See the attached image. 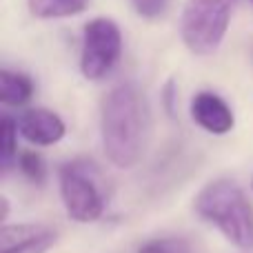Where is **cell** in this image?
<instances>
[{
    "instance_id": "obj_15",
    "label": "cell",
    "mask_w": 253,
    "mask_h": 253,
    "mask_svg": "<svg viewBox=\"0 0 253 253\" xmlns=\"http://www.w3.org/2000/svg\"><path fill=\"white\" fill-rule=\"evenodd\" d=\"M0 202H2V211H0V220H2V222H4V220H7V215H9V200H7V198H0Z\"/></svg>"
},
{
    "instance_id": "obj_16",
    "label": "cell",
    "mask_w": 253,
    "mask_h": 253,
    "mask_svg": "<svg viewBox=\"0 0 253 253\" xmlns=\"http://www.w3.org/2000/svg\"><path fill=\"white\" fill-rule=\"evenodd\" d=\"M251 62H253V44H251Z\"/></svg>"
},
{
    "instance_id": "obj_11",
    "label": "cell",
    "mask_w": 253,
    "mask_h": 253,
    "mask_svg": "<svg viewBox=\"0 0 253 253\" xmlns=\"http://www.w3.org/2000/svg\"><path fill=\"white\" fill-rule=\"evenodd\" d=\"M18 123L9 116L0 118V165L2 171L7 173L9 167L18 160L16 158V138H18Z\"/></svg>"
},
{
    "instance_id": "obj_10",
    "label": "cell",
    "mask_w": 253,
    "mask_h": 253,
    "mask_svg": "<svg viewBox=\"0 0 253 253\" xmlns=\"http://www.w3.org/2000/svg\"><path fill=\"white\" fill-rule=\"evenodd\" d=\"M29 11L36 18H69L78 16L89 7V0H27Z\"/></svg>"
},
{
    "instance_id": "obj_13",
    "label": "cell",
    "mask_w": 253,
    "mask_h": 253,
    "mask_svg": "<svg viewBox=\"0 0 253 253\" xmlns=\"http://www.w3.org/2000/svg\"><path fill=\"white\" fill-rule=\"evenodd\" d=\"M138 253H189L187 247L182 242L175 240H151L147 245H142Z\"/></svg>"
},
{
    "instance_id": "obj_2",
    "label": "cell",
    "mask_w": 253,
    "mask_h": 253,
    "mask_svg": "<svg viewBox=\"0 0 253 253\" xmlns=\"http://www.w3.org/2000/svg\"><path fill=\"white\" fill-rule=\"evenodd\" d=\"M193 209L233 247L253 249V207L240 184L229 178L213 180L196 196Z\"/></svg>"
},
{
    "instance_id": "obj_8",
    "label": "cell",
    "mask_w": 253,
    "mask_h": 253,
    "mask_svg": "<svg viewBox=\"0 0 253 253\" xmlns=\"http://www.w3.org/2000/svg\"><path fill=\"white\" fill-rule=\"evenodd\" d=\"M191 118L209 133H229L233 129V111L220 96L211 91H200L191 100Z\"/></svg>"
},
{
    "instance_id": "obj_7",
    "label": "cell",
    "mask_w": 253,
    "mask_h": 253,
    "mask_svg": "<svg viewBox=\"0 0 253 253\" xmlns=\"http://www.w3.org/2000/svg\"><path fill=\"white\" fill-rule=\"evenodd\" d=\"M18 131L25 140L38 147H49L62 140L65 135V123L58 114L49 109H29L16 120Z\"/></svg>"
},
{
    "instance_id": "obj_9",
    "label": "cell",
    "mask_w": 253,
    "mask_h": 253,
    "mask_svg": "<svg viewBox=\"0 0 253 253\" xmlns=\"http://www.w3.org/2000/svg\"><path fill=\"white\" fill-rule=\"evenodd\" d=\"M34 98V83L25 74L4 67L0 71V100L7 107H20Z\"/></svg>"
},
{
    "instance_id": "obj_14",
    "label": "cell",
    "mask_w": 253,
    "mask_h": 253,
    "mask_svg": "<svg viewBox=\"0 0 253 253\" xmlns=\"http://www.w3.org/2000/svg\"><path fill=\"white\" fill-rule=\"evenodd\" d=\"M131 2H133V9L142 18H158L167 9L169 0H131Z\"/></svg>"
},
{
    "instance_id": "obj_5",
    "label": "cell",
    "mask_w": 253,
    "mask_h": 253,
    "mask_svg": "<svg viewBox=\"0 0 253 253\" xmlns=\"http://www.w3.org/2000/svg\"><path fill=\"white\" fill-rule=\"evenodd\" d=\"M60 198L67 215L76 222H96L105 211V198L89 175L87 162L76 160L60 169Z\"/></svg>"
},
{
    "instance_id": "obj_3",
    "label": "cell",
    "mask_w": 253,
    "mask_h": 253,
    "mask_svg": "<svg viewBox=\"0 0 253 253\" xmlns=\"http://www.w3.org/2000/svg\"><path fill=\"white\" fill-rule=\"evenodd\" d=\"M238 0H187L180 16V34L196 56L218 51Z\"/></svg>"
},
{
    "instance_id": "obj_17",
    "label": "cell",
    "mask_w": 253,
    "mask_h": 253,
    "mask_svg": "<svg viewBox=\"0 0 253 253\" xmlns=\"http://www.w3.org/2000/svg\"><path fill=\"white\" fill-rule=\"evenodd\" d=\"M251 187H253V182H251Z\"/></svg>"
},
{
    "instance_id": "obj_1",
    "label": "cell",
    "mask_w": 253,
    "mask_h": 253,
    "mask_svg": "<svg viewBox=\"0 0 253 253\" xmlns=\"http://www.w3.org/2000/svg\"><path fill=\"white\" fill-rule=\"evenodd\" d=\"M149 109L135 84L125 83L105 96L100 107V133L105 153L116 167L129 169L144 153Z\"/></svg>"
},
{
    "instance_id": "obj_4",
    "label": "cell",
    "mask_w": 253,
    "mask_h": 253,
    "mask_svg": "<svg viewBox=\"0 0 253 253\" xmlns=\"http://www.w3.org/2000/svg\"><path fill=\"white\" fill-rule=\"evenodd\" d=\"M123 34L109 18H93L84 27L80 71L87 80H102L120 60Z\"/></svg>"
},
{
    "instance_id": "obj_6",
    "label": "cell",
    "mask_w": 253,
    "mask_h": 253,
    "mask_svg": "<svg viewBox=\"0 0 253 253\" xmlns=\"http://www.w3.org/2000/svg\"><path fill=\"white\" fill-rule=\"evenodd\" d=\"M56 240V231L42 224H2L0 253H47Z\"/></svg>"
},
{
    "instance_id": "obj_12",
    "label": "cell",
    "mask_w": 253,
    "mask_h": 253,
    "mask_svg": "<svg viewBox=\"0 0 253 253\" xmlns=\"http://www.w3.org/2000/svg\"><path fill=\"white\" fill-rule=\"evenodd\" d=\"M18 167L25 173V178H29L31 182H42L44 173H47V167H44V160L34 151H25L18 156Z\"/></svg>"
}]
</instances>
